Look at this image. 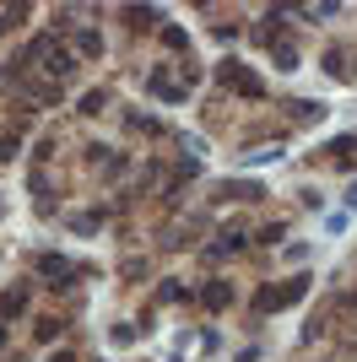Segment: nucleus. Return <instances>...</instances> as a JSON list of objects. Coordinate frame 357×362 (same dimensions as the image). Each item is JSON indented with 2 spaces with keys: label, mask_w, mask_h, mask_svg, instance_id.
Listing matches in <instances>:
<instances>
[{
  "label": "nucleus",
  "mask_w": 357,
  "mask_h": 362,
  "mask_svg": "<svg viewBox=\"0 0 357 362\" xmlns=\"http://www.w3.org/2000/svg\"><path fill=\"white\" fill-rule=\"evenodd\" d=\"M217 81H222V87H233L238 98H249V103H260V98H265V87H260V76H254V71H244V60H238V55L217 65Z\"/></svg>",
  "instance_id": "f257e3e1"
},
{
  "label": "nucleus",
  "mask_w": 357,
  "mask_h": 362,
  "mask_svg": "<svg viewBox=\"0 0 357 362\" xmlns=\"http://www.w3.org/2000/svg\"><path fill=\"white\" fill-rule=\"evenodd\" d=\"M303 292H309V276H293L287 287H265V292L254 298V308H260V314H271V308H293Z\"/></svg>",
  "instance_id": "f03ea898"
},
{
  "label": "nucleus",
  "mask_w": 357,
  "mask_h": 362,
  "mask_svg": "<svg viewBox=\"0 0 357 362\" xmlns=\"http://www.w3.org/2000/svg\"><path fill=\"white\" fill-rule=\"evenodd\" d=\"M33 270H38L49 287H76V265L65 260V254H38V260H33Z\"/></svg>",
  "instance_id": "7ed1b4c3"
},
{
  "label": "nucleus",
  "mask_w": 357,
  "mask_h": 362,
  "mask_svg": "<svg viewBox=\"0 0 357 362\" xmlns=\"http://www.w3.org/2000/svg\"><path fill=\"white\" fill-rule=\"evenodd\" d=\"M147 92H157L163 103H184V98H189V87H173L163 71H152V76H147Z\"/></svg>",
  "instance_id": "20e7f679"
},
{
  "label": "nucleus",
  "mask_w": 357,
  "mask_h": 362,
  "mask_svg": "<svg viewBox=\"0 0 357 362\" xmlns=\"http://www.w3.org/2000/svg\"><path fill=\"white\" fill-rule=\"evenodd\" d=\"M201 303L217 314V308H228V303H233V287L228 282H206V287H201Z\"/></svg>",
  "instance_id": "39448f33"
},
{
  "label": "nucleus",
  "mask_w": 357,
  "mask_h": 362,
  "mask_svg": "<svg viewBox=\"0 0 357 362\" xmlns=\"http://www.w3.org/2000/svg\"><path fill=\"white\" fill-rule=\"evenodd\" d=\"M17 314H27V287H11L0 298V319H17Z\"/></svg>",
  "instance_id": "423d86ee"
},
{
  "label": "nucleus",
  "mask_w": 357,
  "mask_h": 362,
  "mask_svg": "<svg viewBox=\"0 0 357 362\" xmlns=\"http://www.w3.org/2000/svg\"><path fill=\"white\" fill-rule=\"evenodd\" d=\"M108 103H114V92H108V87H92V92L82 98V114H87V120H98V114H103Z\"/></svg>",
  "instance_id": "0eeeda50"
},
{
  "label": "nucleus",
  "mask_w": 357,
  "mask_h": 362,
  "mask_svg": "<svg viewBox=\"0 0 357 362\" xmlns=\"http://www.w3.org/2000/svg\"><path fill=\"white\" fill-rule=\"evenodd\" d=\"M271 65H276V71H298V49L287 38H276L271 43Z\"/></svg>",
  "instance_id": "6e6552de"
},
{
  "label": "nucleus",
  "mask_w": 357,
  "mask_h": 362,
  "mask_svg": "<svg viewBox=\"0 0 357 362\" xmlns=\"http://www.w3.org/2000/svg\"><path fill=\"white\" fill-rule=\"evenodd\" d=\"M76 55H82V60H98V55H103V33H92V27L76 33Z\"/></svg>",
  "instance_id": "1a4fd4ad"
},
{
  "label": "nucleus",
  "mask_w": 357,
  "mask_h": 362,
  "mask_svg": "<svg viewBox=\"0 0 357 362\" xmlns=\"http://www.w3.org/2000/svg\"><path fill=\"white\" fill-rule=\"evenodd\" d=\"M125 17H130V27H163V11L157 6H130Z\"/></svg>",
  "instance_id": "9d476101"
},
{
  "label": "nucleus",
  "mask_w": 357,
  "mask_h": 362,
  "mask_svg": "<svg viewBox=\"0 0 357 362\" xmlns=\"http://www.w3.org/2000/svg\"><path fill=\"white\" fill-rule=\"evenodd\" d=\"M287 108H293V120H325V103H309V98H298V103H287Z\"/></svg>",
  "instance_id": "9b49d317"
},
{
  "label": "nucleus",
  "mask_w": 357,
  "mask_h": 362,
  "mask_svg": "<svg viewBox=\"0 0 357 362\" xmlns=\"http://www.w3.org/2000/svg\"><path fill=\"white\" fill-rule=\"evenodd\" d=\"M163 43L179 49V55H189V33H184V27H173V22H163Z\"/></svg>",
  "instance_id": "f8f14e48"
},
{
  "label": "nucleus",
  "mask_w": 357,
  "mask_h": 362,
  "mask_svg": "<svg viewBox=\"0 0 357 362\" xmlns=\"http://www.w3.org/2000/svg\"><path fill=\"white\" fill-rule=\"evenodd\" d=\"M325 76H347V55H341V49H330V55H325Z\"/></svg>",
  "instance_id": "ddd939ff"
},
{
  "label": "nucleus",
  "mask_w": 357,
  "mask_h": 362,
  "mask_svg": "<svg viewBox=\"0 0 357 362\" xmlns=\"http://www.w3.org/2000/svg\"><path fill=\"white\" fill-rule=\"evenodd\" d=\"M271 157H282V146H260V152H249L244 162H249V168H260V162H271Z\"/></svg>",
  "instance_id": "4468645a"
},
{
  "label": "nucleus",
  "mask_w": 357,
  "mask_h": 362,
  "mask_svg": "<svg viewBox=\"0 0 357 362\" xmlns=\"http://www.w3.org/2000/svg\"><path fill=\"white\" fill-rule=\"evenodd\" d=\"M108 341H114V346H130V341H136V324H114V335H108Z\"/></svg>",
  "instance_id": "2eb2a0df"
},
{
  "label": "nucleus",
  "mask_w": 357,
  "mask_h": 362,
  "mask_svg": "<svg viewBox=\"0 0 357 362\" xmlns=\"http://www.w3.org/2000/svg\"><path fill=\"white\" fill-rule=\"evenodd\" d=\"M60 335V319H38V341H54Z\"/></svg>",
  "instance_id": "dca6fc26"
},
{
  "label": "nucleus",
  "mask_w": 357,
  "mask_h": 362,
  "mask_svg": "<svg viewBox=\"0 0 357 362\" xmlns=\"http://www.w3.org/2000/svg\"><path fill=\"white\" fill-rule=\"evenodd\" d=\"M157 298H163V303H179V298H184V287H179V282H163V292H157Z\"/></svg>",
  "instance_id": "f3484780"
},
{
  "label": "nucleus",
  "mask_w": 357,
  "mask_h": 362,
  "mask_svg": "<svg viewBox=\"0 0 357 362\" xmlns=\"http://www.w3.org/2000/svg\"><path fill=\"white\" fill-rule=\"evenodd\" d=\"M347 205H352V211H357V184H347Z\"/></svg>",
  "instance_id": "a211bd4d"
},
{
  "label": "nucleus",
  "mask_w": 357,
  "mask_h": 362,
  "mask_svg": "<svg viewBox=\"0 0 357 362\" xmlns=\"http://www.w3.org/2000/svg\"><path fill=\"white\" fill-rule=\"evenodd\" d=\"M49 362H76V357H71V352H54V357H49Z\"/></svg>",
  "instance_id": "6ab92c4d"
},
{
  "label": "nucleus",
  "mask_w": 357,
  "mask_h": 362,
  "mask_svg": "<svg viewBox=\"0 0 357 362\" xmlns=\"http://www.w3.org/2000/svg\"><path fill=\"white\" fill-rule=\"evenodd\" d=\"M0 346H6V319H0Z\"/></svg>",
  "instance_id": "aec40b11"
}]
</instances>
